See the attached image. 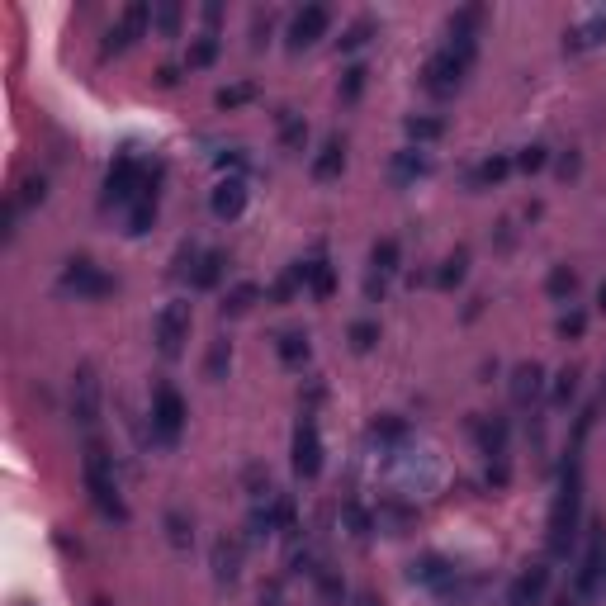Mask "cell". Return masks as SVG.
<instances>
[{
    "label": "cell",
    "instance_id": "obj_11",
    "mask_svg": "<svg viewBox=\"0 0 606 606\" xmlns=\"http://www.w3.org/2000/svg\"><path fill=\"white\" fill-rule=\"evenodd\" d=\"M147 29H152V5H143V0H133V5H124V15H119V24L105 34V57L114 53H128L138 38H147Z\"/></svg>",
    "mask_w": 606,
    "mask_h": 606
},
{
    "label": "cell",
    "instance_id": "obj_28",
    "mask_svg": "<svg viewBox=\"0 0 606 606\" xmlns=\"http://www.w3.org/2000/svg\"><path fill=\"white\" fill-rule=\"evenodd\" d=\"M261 299H266V289L256 285V280H237V285L223 294V318H242V313H251Z\"/></svg>",
    "mask_w": 606,
    "mask_h": 606
},
{
    "label": "cell",
    "instance_id": "obj_47",
    "mask_svg": "<svg viewBox=\"0 0 606 606\" xmlns=\"http://www.w3.org/2000/svg\"><path fill=\"white\" fill-rule=\"evenodd\" d=\"M517 171H526V176H535V171H545V161H550V147H540V143H531V147H521L517 157Z\"/></svg>",
    "mask_w": 606,
    "mask_h": 606
},
{
    "label": "cell",
    "instance_id": "obj_48",
    "mask_svg": "<svg viewBox=\"0 0 606 606\" xmlns=\"http://www.w3.org/2000/svg\"><path fill=\"white\" fill-rule=\"evenodd\" d=\"M583 332H588V313H578V308H569V313L559 318V337H564V341H578Z\"/></svg>",
    "mask_w": 606,
    "mask_h": 606
},
{
    "label": "cell",
    "instance_id": "obj_8",
    "mask_svg": "<svg viewBox=\"0 0 606 606\" xmlns=\"http://www.w3.org/2000/svg\"><path fill=\"white\" fill-rule=\"evenodd\" d=\"M147 180V166L133 152H119L114 157V166H109L105 176V204H119V209H128L133 199H138V190H143Z\"/></svg>",
    "mask_w": 606,
    "mask_h": 606
},
{
    "label": "cell",
    "instance_id": "obj_41",
    "mask_svg": "<svg viewBox=\"0 0 606 606\" xmlns=\"http://www.w3.org/2000/svg\"><path fill=\"white\" fill-rule=\"evenodd\" d=\"M341 517H346V531L356 535V540H370V531L379 526V521L370 517V512H365L360 502H346V507H341Z\"/></svg>",
    "mask_w": 606,
    "mask_h": 606
},
{
    "label": "cell",
    "instance_id": "obj_6",
    "mask_svg": "<svg viewBox=\"0 0 606 606\" xmlns=\"http://www.w3.org/2000/svg\"><path fill=\"white\" fill-rule=\"evenodd\" d=\"M57 289L62 294H72V299H86V303H100L114 294V275H105V270L95 266L90 256H76V261H67L62 266V275H57Z\"/></svg>",
    "mask_w": 606,
    "mask_h": 606
},
{
    "label": "cell",
    "instance_id": "obj_30",
    "mask_svg": "<svg viewBox=\"0 0 606 606\" xmlns=\"http://www.w3.org/2000/svg\"><path fill=\"white\" fill-rule=\"evenodd\" d=\"M299 289H308V261H294V266H289L285 275H280V280L266 289V299L270 303H294V294H299Z\"/></svg>",
    "mask_w": 606,
    "mask_h": 606
},
{
    "label": "cell",
    "instance_id": "obj_46",
    "mask_svg": "<svg viewBox=\"0 0 606 606\" xmlns=\"http://www.w3.org/2000/svg\"><path fill=\"white\" fill-rule=\"evenodd\" d=\"M573 393H578V370H573V365H564V370L554 375V408H569Z\"/></svg>",
    "mask_w": 606,
    "mask_h": 606
},
{
    "label": "cell",
    "instance_id": "obj_40",
    "mask_svg": "<svg viewBox=\"0 0 606 606\" xmlns=\"http://www.w3.org/2000/svg\"><path fill=\"white\" fill-rule=\"evenodd\" d=\"M10 199H15L24 214H29V209H38V204L48 199V176H24V180H19V190Z\"/></svg>",
    "mask_w": 606,
    "mask_h": 606
},
{
    "label": "cell",
    "instance_id": "obj_20",
    "mask_svg": "<svg viewBox=\"0 0 606 606\" xmlns=\"http://www.w3.org/2000/svg\"><path fill=\"white\" fill-rule=\"evenodd\" d=\"M606 43V10L588 15L583 24H573L569 34H564V53H588V48H602Z\"/></svg>",
    "mask_w": 606,
    "mask_h": 606
},
{
    "label": "cell",
    "instance_id": "obj_1",
    "mask_svg": "<svg viewBox=\"0 0 606 606\" xmlns=\"http://www.w3.org/2000/svg\"><path fill=\"white\" fill-rule=\"evenodd\" d=\"M578 521H583V469H578V450H573V460L564 464V479H559V493H554V507H550V531H545L550 559H569L573 540H578Z\"/></svg>",
    "mask_w": 606,
    "mask_h": 606
},
{
    "label": "cell",
    "instance_id": "obj_9",
    "mask_svg": "<svg viewBox=\"0 0 606 606\" xmlns=\"http://www.w3.org/2000/svg\"><path fill=\"white\" fill-rule=\"evenodd\" d=\"M398 261H403L398 237H379L375 247H370V270H365V299L370 303H379L389 294V280L398 275Z\"/></svg>",
    "mask_w": 606,
    "mask_h": 606
},
{
    "label": "cell",
    "instance_id": "obj_22",
    "mask_svg": "<svg viewBox=\"0 0 606 606\" xmlns=\"http://www.w3.org/2000/svg\"><path fill=\"white\" fill-rule=\"evenodd\" d=\"M512 166H517V161L507 157V152H488V157H483L479 166L469 171V190H488V185H502V180L512 176Z\"/></svg>",
    "mask_w": 606,
    "mask_h": 606
},
{
    "label": "cell",
    "instance_id": "obj_5",
    "mask_svg": "<svg viewBox=\"0 0 606 606\" xmlns=\"http://www.w3.org/2000/svg\"><path fill=\"white\" fill-rule=\"evenodd\" d=\"M185 422H190V408H185L180 389L176 384H157L152 389V441L157 446H176Z\"/></svg>",
    "mask_w": 606,
    "mask_h": 606
},
{
    "label": "cell",
    "instance_id": "obj_16",
    "mask_svg": "<svg viewBox=\"0 0 606 606\" xmlns=\"http://www.w3.org/2000/svg\"><path fill=\"white\" fill-rule=\"evenodd\" d=\"M545 588H550V564H545V559H535V564H526V569L512 578V588H507V606H540Z\"/></svg>",
    "mask_w": 606,
    "mask_h": 606
},
{
    "label": "cell",
    "instance_id": "obj_21",
    "mask_svg": "<svg viewBox=\"0 0 606 606\" xmlns=\"http://www.w3.org/2000/svg\"><path fill=\"white\" fill-rule=\"evenodd\" d=\"M308 294L318 303H327L332 294H337V266H332V256L327 251H313V261H308Z\"/></svg>",
    "mask_w": 606,
    "mask_h": 606
},
{
    "label": "cell",
    "instance_id": "obj_49",
    "mask_svg": "<svg viewBox=\"0 0 606 606\" xmlns=\"http://www.w3.org/2000/svg\"><path fill=\"white\" fill-rule=\"evenodd\" d=\"M270 34H275V15L266 10V15H256V19H251V48L261 53V48L270 43Z\"/></svg>",
    "mask_w": 606,
    "mask_h": 606
},
{
    "label": "cell",
    "instance_id": "obj_10",
    "mask_svg": "<svg viewBox=\"0 0 606 606\" xmlns=\"http://www.w3.org/2000/svg\"><path fill=\"white\" fill-rule=\"evenodd\" d=\"M289 455H294V474H299V479H318L322 474V431H318V417H313V412L299 417Z\"/></svg>",
    "mask_w": 606,
    "mask_h": 606
},
{
    "label": "cell",
    "instance_id": "obj_29",
    "mask_svg": "<svg viewBox=\"0 0 606 606\" xmlns=\"http://www.w3.org/2000/svg\"><path fill=\"white\" fill-rule=\"evenodd\" d=\"M403 133H408L412 147L441 143V138H446V119H436V114H408V119H403Z\"/></svg>",
    "mask_w": 606,
    "mask_h": 606
},
{
    "label": "cell",
    "instance_id": "obj_37",
    "mask_svg": "<svg viewBox=\"0 0 606 606\" xmlns=\"http://www.w3.org/2000/svg\"><path fill=\"white\" fill-rule=\"evenodd\" d=\"M379 34V24L370 15H360L351 29H341V38H337V53H356V48H365L370 38Z\"/></svg>",
    "mask_w": 606,
    "mask_h": 606
},
{
    "label": "cell",
    "instance_id": "obj_25",
    "mask_svg": "<svg viewBox=\"0 0 606 606\" xmlns=\"http://www.w3.org/2000/svg\"><path fill=\"white\" fill-rule=\"evenodd\" d=\"M275 133H280V147L285 152H303L308 147V119H303L299 109H280L275 114Z\"/></svg>",
    "mask_w": 606,
    "mask_h": 606
},
{
    "label": "cell",
    "instance_id": "obj_14",
    "mask_svg": "<svg viewBox=\"0 0 606 606\" xmlns=\"http://www.w3.org/2000/svg\"><path fill=\"white\" fill-rule=\"evenodd\" d=\"M327 29H332V10L327 5H303V10H294V19H289V53L313 48L318 38H327Z\"/></svg>",
    "mask_w": 606,
    "mask_h": 606
},
{
    "label": "cell",
    "instance_id": "obj_52",
    "mask_svg": "<svg viewBox=\"0 0 606 606\" xmlns=\"http://www.w3.org/2000/svg\"><path fill=\"white\" fill-rule=\"evenodd\" d=\"M356 606H384V602H379L375 592H360V597H356Z\"/></svg>",
    "mask_w": 606,
    "mask_h": 606
},
{
    "label": "cell",
    "instance_id": "obj_36",
    "mask_svg": "<svg viewBox=\"0 0 606 606\" xmlns=\"http://www.w3.org/2000/svg\"><path fill=\"white\" fill-rule=\"evenodd\" d=\"M573 289H578V270H573V266H550V275H545V294H550L554 303H569Z\"/></svg>",
    "mask_w": 606,
    "mask_h": 606
},
{
    "label": "cell",
    "instance_id": "obj_17",
    "mask_svg": "<svg viewBox=\"0 0 606 606\" xmlns=\"http://www.w3.org/2000/svg\"><path fill=\"white\" fill-rule=\"evenodd\" d=\"M209 209H214L218 223H237V218L247 214V180H242V176L218 180L214 195H209Z\"/></svg>",
    "mask_w": 606,
    "mask_h": 606
},
{
    "label": "cell",
    "instance_id": "obj_55",
    "mask_svg": "<svg viewBox=\"0 0 606 606\" xmlns=\"http://www.w3.org/2000/svg\"><path fill=\"white\" fill-rule=\"evenodd\" d=\"M602 398H606V375H602Z\"/></svg>",
    "mask_w": 606,
    "mask_h": 606
},
{
    "label": "cell",
    "instance_id": "obj_4",
    "mask_svg": "<svg viewBox=\"0 0 606 606\" xmlns=\"http://www.w3.org/2000/svg\"><path fill=\"white\" fill-rule=\"evenodd\" d=\"M190 327H195V308L185 299L161 303L157 322H152V337H157L161 360H180L185 356V341H190Z\"/></svg>",
    "mask_w": 606,
    "mask_h": 606
},
{
    "label": "cell",
    "instance_id": "obj_35",
    "mask_svg": "<svg viewBox=\"0 0 606 606\" xmlns=\"http://www.w3.org/2000/svg\"><path fill=\"white\" fill-rule=\"evenodd\" d=\"M232 370V341L218 337L214 346H209V356H204V379H214V384H223Z\"/></svg>",
    "mask_w": 606,
    "mask_h": 606
},
{
    "label": "cell",
    "instance_id": "obj_54",
    "mask_svg": "<svg viewBox=\"0 0 606 606\" xmlns=\"http://www.w3.org/2000/svg\"><path fill=\"white\" fill-rule=\"evenodd\" d=\"M597 308H602V313H606V285L597 289Z\"/></svg>",
    "mask_w": 606,
    "mask_h": 606
},
{
    "label": "cell",
    "instance_id": "obj_18",
    "mask_svg": "<svg viewBox=\"0 0 606 606\" xmlns=\"http://www.w3.org/2000/svg\"><path fill=\"white\" fill-rule=\"evenodd\" d=\"M512 403L517 408H531V403H540V393H545V370L535 365V360H521L517 370H512Z\"/></svg>",
    "mask_w": 606,
    "mask_h": 606
},
{
    "label": "cell",
    "instance_id": "obj_34",
    "mask_svg": "<svg viewBox=\"0 0 606 606\" xmlns=\"http://www.w3.org/2000/svg\"><path fill=\"white\" fill-rule=\"evenodd\" d=\"M180 19H185V10H180L176 0H161V5H152V34L180 38Z\"/></svg>",
    "mask_w": 606,
    "mask_h": 606
},
{
    "label": "cell",
    "instance_id": "obj_26",
    "mask_svg": "<svg viewBox=\"0 0 606 606\" xmlns=\"http://www.w3.org/2000/svg\"><path fill=\"white\" fill-rule=\"evenodd\" d=\"M223 275H228V256L209 247V251H199L190 285H195V289H218V285H223Z\"/></svg>",
    "mask_w": 606,
    "mask_h": 606
},
{
    "label": "cell",
    "instance_id": "obj_27",
    "mask_svg": "<svg viewBox=\"0 0 606 606\" xmlns=\"http://www.w3.org/2000/svg\"><path fill=\"white\" fill-rule=\"evenodd\" d=\"M341 171H346V143L341 138H327L313 152V180H337Z\"/></svg>",
    "mask_w": 606,
    "mask_h": 606
},
{
    "label": "cell",
    "instance_id": "obj_44",
    "mask_svg": "<svg viewBox=\"0 0 606 606\" xmlns=\"http://www.w3.org/2000/svg\"><path fill=\"white\" fill-rule=\"evenodd\" d=\"M247 100H256V86H251V81H237V86H223L214 95V105L218 109H242L247 105Z\"/></svg>",
    "mask_w": 606,
    "mask_h": 606
},
{
    "label": "cell",
    "instance_id": "obj_38",
    "mask_svg": "<svg viewBox=\"0 0 606 606\" xmlns=\"http://www.w3.org/2000/svg\"><path fill=\"white\" fill-rule=\"evenodd\" d=\"M161 526H166V540H171L176 550H190V545H195V521L185 517V512H176V507H171Z\"/></svg>",
    "mask_w": 606,
    "mask_h": 606
},
{
    "label": "cell",
    "instance_id": "obj_23",
    "mask_svg": "<svg viewBox=\"0 0 606 606\" xmlns=\"http://www.w3.org/2000/svg\"><path fill=\"white\" fill-rule=\"evenodd\" d=\"M214 578L218 583H237L242 578V540H228V535L214 540Z\"/></svg>",
    "mask_w": 606,
    "mask_h": 606
},
{
    "label": "cell",
    "instance_id": "obj_31",
    "mask_svg": "<svg viewBox=\"0 0 606 606\" xmlns=\"http://www.w3.org/2000/svg\"><path fill=\"white\" fill-rule=\"evenodd\" d=\"M308 351H313V346H308V332H294V327H289V332H280V337H275V356L285 360L289 370L308 365Z\"/></svg>",
    "mask_w": 606,
    "mask_h": 606
},
{
    "label": "cell",
    "instance_id": "obj_42",
    "mask_svg": "<svg viewBox=\"0 0 606 606\" xmlns=\"http://www.w3.org/2000/svg\"><path fill=\"white\" fill-rule=\"evenodd\" d=\"M365 62H356V67H346L341 72V86H337V95H341V105H356L360 100V90H365Z\"/></svg>",
    "mask_w": 606,
    "mask_h": 606
},
{
    "label": "cell",
    "instance_id": "obj_2",
    "mask_svg": "<svg viewBox=\"0 0 606 606\" xmlns=\"http://www.w3.org/2000/svg\"><path fill=\"white\" fill-rule=\"evenodd\" d=\"M81 474H86L90 502H95L109 521H128V502H124V493H119V479H114V460H109V450L100 446V441H90L86 446Z\"/></svg>",
    "mask_w": 606,
    "mask_h": 606
},
{
    "label": "cell",
    "instance_id": "obj_15",
    "mask_svg": "<svg viewBox=\"0 0 606 606\" xmlns=\"http://www.w3.org/2000/svg\"><path fill=\"white\" fill-rule=\"evenodd\" d=\"M483 24H488V10H483V5H464V10H455V15H450V48L464 53V57H479Z\"/></svg>",
    "mask_w": 606,
    "mask_h": 606
},
{
    "label": "cell",
    "instance_id": "obj_19",
    "mask_svg": "<svg viewBox=\"0 0 606 606\" xmlns=\"http://www.w3.org/2000/svg\"><path fill=\"white\" fill-rule=\"evenodd\" d=\"M422 176H431V161L422 147H403V152H393L389 157V180L393 185H417Z\"/></svg>",
    "mask_w": 606,
    "mask_h": 606
},
{
    "label": "cell",
    "instance_id": "obj_43",
    "mask_svg": "<svg viewBox=\"0 0 606 606\" xmlns=\"http://www.w3.org/2000/svg\"><path fill=\"white\" fill-rule=\"evenodd\" d=\"M375 441L379 446H403V441H408V422H403V417H379Z\"/></svg>",
    "mask_w": 606,
    "mask_h": 606
},
{
    "label": "cell",
    "instance_id": "obj_24",
    "mask_svg": "<svg viewBox=\"0 0 606 606\" xmlns=\"http://www.w3.org/2000/svg\"><path fill=\"white\" fill-rule=\"evenodd\" d=\"M375 521H379V531H389V535H408L412 526H417V507H408V502L389 498V502H379Z\"/></svg>",
    "mask_w": 606,
    "mask_h": 606
},
{
    "label": "cell",
    "instance_id": "obj_51",
    "mask_svg": "<svg viewBox=\"0 0 606 606\" xmlns=\"http://www.w3.org/2000/svg\"><path fill=\"white\" fill-rule=\"evenodd\" d=\"M176 81H180V67H161V72H157V86H166V90H171V86H176Z\"/></svg>",
    "mask_w": 606,
    "mask_h": 606
},
{
    "label": "cell",
    "instance_id": "obj_39",
    "mask_svg": "<svg viewBox=\"0 0 606 606\" xmlns=\"http://www.w3.org/2000/svg\"><path fill=\"white\" fill-rule=\"evenodd\" d=\"M313 583H318V597H322L327 606H341V602H346V583H341L337 569H327V564H322V569H313Z\"/></svg>",
    "mask_w": 606,
    "mask_h": 606
},
{
    "label": "cell",
    "instance_id": "obj_45",
    "mask_svg": "<svg viewBox=\"0 0 606 606\" xmlns=\"http://www.w3.org/2000/svg\"><path fill=\"white\" fill-rule=\"evenodd\" d=\"M379 346V322H370V318H360V322H351V351H375Z\"/></svg>",
    "mask_w": 606,
    "mask_h": 606
},
{
    "label": "cell",
    "instance_id": "obj_12",
    "mask_svg": "<svg viewBox=\"0 0 606 606\" xmlns=\"http://www.w3.org/2000/svg\"><path fill=\"white\" fill-rule=\"evenodd\" d=\"M412 583H422V588H431L436 597H460V569L450 564L446 554H422L417 564H412Z\"/></svg>",
    "mask_w": 606,
    "mask_h": 606
},
{
    "label": "cell",
    "instance_id": "obj_33",
    "mask_svg": "<svg viewBox=\"0 0 606 606\" xmlns=\"http://www.w3.org/2000/svg\"><path fill=\"white\" fill-rule=\"evenodd\" d=\"M464 275H469V247H455L446 261L436 266V285H441V289H455V285H464Z\"/></svg>",
    "mask_w": 606,
    "mask_h": 606
},
{
    "label": "cell",
    "instance_id": "obj_53",
    "mask_svg": "<svg viewBox=\"0 0 606 606\" xmlns=\"http://www.w3.org/2000/svg\"><path fill=\"white\" fill-rule=\"evenodd\" d=\"M261 606H285V602H280V597H275V592H270V597H261Z\"/></svg>",
    "mask_w": 606,
    "mask_h": 606
},
{
    "label": "cell",
    "instance_id": "obj_13",
    "mask_svg": "<svg viewBox=\"0 0 606 606\" xmlns=\"http://www.w3.org/2000/svg\"><path fill=\"white\" fill-rule=\"evenodd\" d=\"M72 417L81 427H95L100 422V370L95 365H76L72 375Z\"/></svg>",
    "mask_w": 606,
    "mask_h": 606
},
{
    "label": "cell",
    "instance_id": "obj_7",
    "mask_svg": "<svg viewBox=\"0 0 606 606\" xmlns=\"http://www.w3.org/2000/svg\"><path fill=\"white\" fill-rule=\"evenodd\" d=\"M573 597H578V602H597V597H606V526L592 531L588 550H583L578 569H573Z\"/></svg>",
    "mask_w": 606,
    "mask_h": 606
},
{
    "label": "cell",
    "instance_id": "obj_32",
    "mask_svg": "<svg viewBox=\"0 0 606 606\" xmlns=\"http://www.w3.org/2000/svg\"><path fill=\"white\" fill-rule=\"evenodd\" d=\"M218 53H223V38H218V34H199V38H190V57H185V67H190V72H204V67H214V62H218Z\"/></svg>",
    "mask_w": 606,
    "mask_h": 606
},
{
    "label": "cell",
    "instance_id": "obj_50",
    "mask_svg": "<svg viewBox=\"0 0 606 606\" xmlns=\"http://www.w3.org/2000/svg\"><path fill=\"white\" fill-rule=\"evenodd\" d=\"M218 24H223V5L209 0V5H204V34H218Z\"/></svg>",
    "mask_w": 606,
    "mask_h": 606
},
{
    "label": "cell",
    "instance_id": "obj_3",
    "mask_svg": "<svg viewBox=\"0 0 606 606\" xmlns=\"http://www.w3.org/2000/svg\"><path fill=\"white\" fill-rule=\"evenodd\" d=\"M469 72H474V57L455 53V48L446 43L441 53L427 57V67H422V90L436 95V100H450V95H460V86H464V76Z\"/></svg>",
    "mask_w": 606,
    "mask_h": 606
}]
</instances>
